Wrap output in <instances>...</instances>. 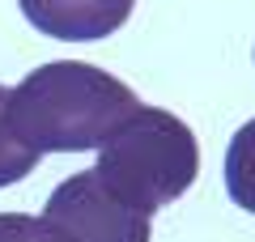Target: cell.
<instances>
[{
	"mask_svg": "<svg viewBox=\"0 0 255 242\" xmlns=\"http://www.w3.org/2000/svg\"><path fill=\"white\" fill-rule=\"evenodd\" d=\"M9 98H13V90H9V85H0V187L26 179V174L38 166V149H30V144L21 140V132L13 127Z\"/></svg>",
	"mask_w": 255,
	"mask_h": 242,
	"instance_id": "obj_6",
	"label": "cell"
},
{
	"mask_svg": "<svg viewBox=\"0 0 255 242\" xmlns=\"http://www.w3.org/2000/svg\"><path fill=\"white\" fill-rule=\"evenodd\" d=\"M26 21L47 38L64 43H94L107 38L132 17L136 0H17Z\"/></svg>",
	"mask_w": 255,
	"mask_h": 242,
	"instance_id": "obj_4",
	"label": "cell"
},
{
	"mask_svg": "<svg viewBox=\"0 0 255 242\" xmlns=\"http://www.w3.org/2000/svg\"><path fill=\"white\" fill-rule=\"evenodd\" d=\"M94 170L128 204L153 213V208L174 204L196 183L200 144L179 115L157 107H136V115L98 149Z\"/></svg>",
	"mask_w": 255,
	"mask_h": 242,
	"instance_id": "obj_2",
	"label": "cell"
},
{
	"mask_svg": "<svg viewBox=\"0 0 255 242\" xmlns=\"http://www.w3.org/2000/svg\"><path fill=\"white\" fill-rule=\"evenodd\" d=\"M226 191L238 208L255 213V119L238 127L226 149Z\"/></svg>",
	"mask_w": 255,
	"mask_h": 242,
	"instance_id": "obj_5",
	"label": "cell"
},
{
	"mask_svg": "<svg viewBox=\"0 0 255 242\" xmlns=\"http://www.w3.org/2000/svg\"><path fill=\"white\" fill-rule=\"evenodd\" d=\"M140 98L119 77L81 60H55L34 68L9 98L13 127L38 153H77L102 149L128 119Z\"/></svg>",
	"mask_w": 255,
	"mask_h": 242,
	"instance_id": "obj_1",
	"label": "cell"
},
{
	"mask_svg": "<svg viewBox=\"0 0 255 242\" xmlns=\"http://www.w3.org/2000/svg\"><path fill=\"white\" fill-rule=\"evenodd\" d=\"M0 242H73L60 225L30 213H0Z\"/></svg>",
	"mask_w": 255,
	"mask_h": 242,
	"instance_id": "obj_7",
	"label": "cell"
},
{
	"mask_svg": "<svg viewBox=\"0 0 255 242\" xmlns=\"http://www.w3.org/2000/svg\"><path fill=\"white\" fill-rule=\"evenodd\" d=\"M43 217L73 242H149V213L111 191L98 170L64 179L51 191Z\"/></svg>",
	"mask_w": 255,
	"mask_h": 242,
	"instance_id": "obj_3",
	"label": "cell"
}]
</instances>
